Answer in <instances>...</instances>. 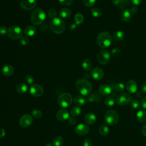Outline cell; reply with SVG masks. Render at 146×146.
I'll return each instance as SVG.
<instances>
[{
  "label": "cell",
  "instance_id": "cell-55",
  "mask_svg": "<svg viewBox=\"0 0 146 146\" xmlns=\"http://www.w3.org/2000/svg\"><path fill=\"white\" fill-rule=\"evenodd\" d=\"M136 96H137V97L139 98H142V96H143V94H142L141 92L139 91V92H137L136 93Z\"/></svg>",
  "mask_w": 146,
  "mask_h": 146
},
{
  "label": "cell",
  "instance_id": "cell-39",
  "mask_svg": "<svg viewBox=\"0 0 146 146\" xmlns=\"http://www.w3.org/2000/svg\"><path fill=\"white\" fill-rule=\"evenodd\" d=\"M121 54V51L120 50L117 48V47H115V48H113L112 50H111V54L113 56H119L120 54Z\"/></svg>",
  "mask_w": 146,
  "mask_h": 146
},
{
  "label": "cell",
  "instance_id": "cell-1",
  "mask_svg": "<svg viewBox=\"0 0 146 146\" xmlns=\"http://www.w3.org/2000/svg\"><path fill=\"white\" fill-rule=\"evenodd\" d=\"M76 87L82 95L85 96L88 95L92 90L91 83L86 79H79L76 82Z\"/></svg>",
  "mask_w": 146,
  "mask_h": 146
},
{
  "label": "cell",
  "instance_id": "cell-36",
  "mask_svg": "<svg viewBox=\"0 0 146 146\" xmlns=\"http://www.w3.org/2000/svg\"><path fill=\"white\" fill-rule=\"evenodd\" d=\"M32 115L35 119H39L40 117H41L42 115V113L39 110L35 109L32 111Z\"/></svg>",
  "mask_w": 146,
  "mask_h": 146
},
{
  "label": "cell",
  "instance_id": "cell-14",
  "mask_svg": "<svg viewBox=\"0 0 146 146\" xmlns=\"http://www.w3.org/2000/svg\"><path fill=\"white\" fill-rule=\"evenodd\" d=\"M91 76L95 80H100L104 76V72L103 70L99 67L93 68L90 72Z\"/></svg>",
  "mask_w": 146,
  "mask_h": 146
},
{
  "label": "cell",
  "instance_id": "cell-28",
  "mask_svg": "<svg viewBox=\"0 0 146 146\" xmlns=\"http://www.w3.org/2000/svg\"><path fill=\"white\" fill-rule=\"evenodd\" d=\"M27 90H28V87L27 84H26L25 83H20L17 86L16 88L17 91L18 93L22 94L26 93Z\"/></svg>",
  "mask_w": 146,
  "mask_h": 146
},
{
  "label": "cell",
  "instance_id": "cell-12",
  "mask_svg": "<svg viewBox=\"0 0 146 146\" xmlns=\"http://www.w3.org/2000/svg\"><path fill=\"white\" fill-rule=\"evenodd\" d=\"M36 5V0H21V6L25 10H31L35 7Z\"/></svg>",
  "mask_w": 146,
  "mask_h": 146
},
{
  "label": "cell",
  "instance_id": "cell-56",
  "mask_svg": "<svg viewBox=\"0 0 146 146\" xmlns=\"http://www.w3.org/2000/svg\"><path fill=\"white\" fill-rule=\"evenodd\" d=\"M75 27H76V24H73V25H71V26L70 27L71 30H74Z\"/></svg>",
  "mask_w": 146,
  "mask_h": 146
},
{
  "label": "cell",
  "instance_id": "cell-51",
  "mask_svg": "<svg viewBox=\"0 0 146 146\" xmlns=\"http://www.w3.org/2000/svg\"><path fill=\"white\" fill-rule=\"evenodd\" d=\"M112 3L114 5H118L121 4V0H111Z\"/></svg>",
  "mask_w": 146,
  "mask_h": 146
},
{
  "label": "cell",
  "instance_id": "cell-41",
  "mask_svg": "<svg viewBox=\"0 0 146 146\" xmlns=\"http://www.w3.org/2000/svg\"><path fill=\"white\" fill-rule=\"evenodd\" d=\"M48 15L50 18H56L55 16L56 15V11L54 9H50L48 11Z\"/></svg>",
  "mask_w": 146,
  "mask_h": 146
},
{
  "label": "cell",
  "instance_id": "cell-6",
  "mask_svg": "<svg viewBox=\"0 0 146 146\" xmlns=\"http://www.w3.org/2000/svg\"><path fill=\"white\" fill-rule=\"evenodd\" d=\"M73 101L72 95L67 92L63 93L60 94L57 99V102L58 104L63 108H66L70 107Z\"/></svg>",
  "mask_w": 146,
  "mask_h": 146
},
{
  "label": "cell",
  "instance_id": "cell-52",
  "mask_svg": "<svg viewBox=\"0 0 146 146\" xmlns=\"http://www.w3.org/2000/svg\"><path fill=\"white\" fill-rule=\"evenodd\" d=\"M5 135V131L2 128H0V138L4 137V136Z\"/></svg>",
  "mask_w": 146,
  "mask_h": 146
},
{
  "label": "cell",
  "instance_id": "cell-45",
  "mask_svg": "<svg viewBox=\"0 0 146 146\" xmlns=\"http://www.w3.org/2000/svg\"><path fill=\"white\" fill-rule=\"evenodd\" d=\"M68 123L71 125H75L76 123V119L72 116V117H70L68 119Z\"/></svg>",
  "mask_w": 146,
  "mask_h": 146
},
{
  "label": "cell",
  "instance_id": "cell-47",
  "mask_svg": "<svg viewBox=\"0 0 146 146\" xmlns=\"http://www.w3.org/2000/svg\"><path fill=\"white\" fill-rule=\"evenodd\" d=\"M140 104L143 109L146 110V96H145L142 98Z\"/></svg>",
  "mask_w": 146,
  "mask_h": 146
},
{
  "label": "cell",
  "instance_id": "cell-10",
  "mask_svg": "<svg viewBox=\"0 0 146 146\" xmlns=\"http://www.w3.org/2000/svg\"><path fill=\"white\" fill-rule=\"evenodd\" d=\"M33 121V117L29 114L22 115L19 120V124L22 128H27L30 127Z\"/></svg>",
  "mask_w": 146,
  "mask_h": 146
},
{
  "label": "cell",
  "instance_id": "cell-13",
  "mask_svg": "<svg viewBox=\"0 0 146 146\" xmlns=\"http://www.w3.org/2000/svg\"><path fill=\"white\" fill-rule=\"evenodd\" d=\"M75 131L76 134L80 136H84L88 133L90 128L86 124H79L75 128Z\"/></svg>",
  "mask_w": 146,
  "mask_h": 146
},
{
  "label": "cell",
  "instance_id": "cell-19",
  "mask_svg": "<svg viewBox=\"0 0 146 146\" xmlns=\"http://www.w3.org/2000/svg\"><path fill=\"white\" fill-rule=\"evenodd\" d=\"M84 120L87 124H93L96 120V117L94 113L88 112L84 116Z\"/></svg>",
  "mask_w": 146,
  "mask_h": 146
},
{
  "label": "cell",
  "instance_id": "cell-40",
  "mask_svg": "<svg viewBox=\"0 0 146 146\" xmlns=\"http://www.w3.org/2000/svg\"><path fill=\"white\" fill-rule=\"evenodd\" d=\"M21 44L23 46H26L29 43V39L26 36H22L20 38V40H19Z\"/></svg>",
  "mask_w": 146,
  "mask_h": 146
},
{
  "label": "cell",
  "instance_id": "cell-24",
  "mask_svg": "<svg viewBox=\"0 0 146 146\" xmlns=\"http://www.w3.org/2000/svg\"><path fill=\"white\" fill-rule=\"evenodd\" d=\"M23 33L27 36H33L36 33V28L33 25H29L25 27Z\"/></svg>",
  "mask_w": 146,
  "mask_h": 146
},
{
  "label": "cell",
  "instance_id": "cell-16",
  "mask_svg": "<svg viewBox=\"0 0 146 146\" xmlns=\"http://www.w3.org/2000/svg\"><path fill=\"white\" fill-rule=\"evenodd\" d=\"M56 119L59 121H65L70 117L69 112L66 109H60L59 110L56 115Z\"/></svg>",
  "mask_w": 146,
  "mask_h": 146
},
{
  "label": "cell",
  "instance_id": "cell-26",
  "mask_svg": "<svg viewBox=\"0 0 146 146\" xmlns=\"http://www.w3.org/2000/svg\"><path fill=\"white\" fill-rule=\"evenodd\" d=\"M113 38L116 41L123 40L125 38L124 33L120 30H117L113 33Z\"/></svg>",
  "mask_w": 146,
  "mask_h": 146
},
{
  "label": "cell",
  "instance_id": "cell-53",
  "mask_svg": "<svg viewBox=\"0 0 146 146\" xmlns=\"http://www.w3.org/2000/svg\"><path fill=\"white\" fill-rule=\"evenodd\" d=\"M137 8L135 6L132 7L131 9V10H130L131 13H136L137 12Z\"/></svg>",
  "mask_w": 146,
  "mask_h": 146
},
{
  "label": "cell",
  "instance_id": "cell-8",
  "mask_svg": "<svg viewBox=\"0 0 146 146\" xmlns=\"http://www.w3.org/2000/svg\"><path fill=\"white\" fill-rule=\"evenodd\" d=\"M97 59L99 63L106 64L111 59V53L107 50H102L98 53Z\"/></svg>",
  "mask_w": 146,
  "mask_h": 146
},
{
  "label": "cell",
  "instance_id": "cell-37",
  "mask_svg": "<svg viewBox=\"0 0 146 146\" xmlns=\"http://www.w3.org/2000/svg\"><path fill=\"white\" fill-rule=\"evenodd\" d=\"M115 88L116 91L117 92H122L124 90L125 86H124V84H123L121 83H118L116 84V85L115 86Z\"/></svg>",
  "mask_w": 146,
  "mask_h": 146
},
{
  "label": "cell",
  "instance_id": "cell-46",
  "mask_svg": "<svg viewBox=\"0 0 146 146\" xmlns=\"http://www.w3.org/2000/svg\"><path fill=\"white\" fill-rule=\"evenodd\" d=\"M83 146H92V141L90 139H85L83 143Z\"/></svg>",
  "mask_w": 146,
  "mask_h": 146
},
{
  "label": "cell",
  "instance_id": "cell-21",
  "mask_svg": "<svg viewBox=\"0 0 146 146\" xmlns=\"http://www.w3.org/2000/svg\"><path fill=\"white\" fill-rule=\"evenodd\" d=\"M86 98L83 95H77L75 96L73 100L74 103L76 106H83L86 102Z\"/></svg>",
  "mask_w": 146,
  "mask_h": 146
},
{
  "label": "cell",
  "instance_id": "cell-7",
  "mask_svg": "<svg viewBox=\"0 0 146 146\" xmlns=\"http://www.w3.org/2000/svg\"><path fill=\"white\" fill-rule=\"evenodd\" d=\"M7 35L13 40L21 38L23 35V31L21 27L17 26H11L7 29Z\"/></svg>",
  "mask_w": 146,
  "mask_h": 146
},
{
  "label": "cell",
  "instance_id": "cell-31",
  "mask_svg": "<svg viewBox=\"0 0 146 146\" xmlns=\"http://www.w3.org/2000/svg\"><path fill=\"white\" fill-rule=\"evenodd\" d=\"M74 20L76 25H80L84 21V17L80 13H77L74 16Z\"/></svg>",
  "mask_w": 146,
  "mask_h": 146
},
{
  "label": "cell",
  "instance_id": "cell-25",
  "mask_svg": "<svg viewBox=\"0 0 146 146\" xmlns=\"http://www.w3.org/2000/svg\"><path fill=\"white\" fill-rule=\"evenodd\" d=\"M59 16L62 18H68L71 15V10L68 8H63L59 12Z\"/></svg>",
  "mask_w": 146,
  "mask_h": 146
},
{
  "label": "cell",
  "instance_id": "cell-48",
  "mask_svg": "<svg viewBox=\"0 0 146 146\" xmlns=\"http://www.w3.org/2000/svg\"><path fill=\"white\" fill-rule=\"evenodd\" d=\"M143 0H131V2L135 6L140 5L142 2Z\"/></svg>",
  "mask_w": 146,
  "mask_h": 146
},
{
  "label": "cell",
  "instance_id": "cell-22",
  "mask_svg": "<svg viewBox=\"0 0 146 146\" xmlns=\"http://www.w3.org/2000/svg\"><path fill=\"white\" fill-rule=\"evenodd\" d=\"M86 100L89 102H99L101 101V98L96 93H90L87 95Z\"/></svg>",
  "mask_w": 146,
  "mask_h": 146
},
{
  "label": "cell",
  "instance_id": "cell-29",
  "mask_svg": "<svg viewBox=\"0 0 146 146\" xmlns=\"http://www.w3.org/2000/svg\"><path fill=\"white\" fill-rule=\"evenodd\" d=\"M104 104L108 107H112L115 104V99L112 96H107L104 99Z\"/></svg>",
  "mask_w": 146,
  "mask_h": 146
},
{
  "label": "cell",
  "instance_id": "cell-4",
  "mask_svg": "<svg viewBox=\"0 0 146 146\" xmlns=\"http://www.w3.org/2000/svg\"><path fill=\"white\" fill-rule=\"evenodd\" d=\"M50 27L52 32L56 34H60L64 31L66 25L62 19L54 18L51 21L50 23Z\"/></svg>",
  "mask_w": 146,
  "mask_h": 146
},
{
  "label": "cell",
  "instance_id": "cell-42",
  "mask_svg": "<svg viewBox=\"0 0 146 146\" xmlns=\"http://www.w3.org/2000/svg\"><path fill=\"white\" fill-rule=\"evenodd\" d=\"M25 81L27 84H31L34 82V78L31 75H27L25 76Z\"/></svg>",
  "mask_w": 146,
  "mask_h": 146
},
{
  "label": "cell",
  "instance_id": "cell-32",
  "mask_svg": "<svg viewBox=\"0 0 146 146\" xmlns=\"http://www.w3.org/2000/svg\"><path fill=\"white\" fill-rule=\"evenodd\" d=\"M110 129L106 125H102L99 128V132L102 136H106L109 133Z\"/></svg>",
  "mask_w": 146,
  "mask_h": 146
},
{
  "label": "cell",
  "instance_id": "cell-17",
  "mask_svg": "<svg viewBox=\"0 0 146 146\" xmlns=\"http://www.w3.org/2000/svg\"><path fill=\"white\" fill-rule=\"evenodd\" d=\"M125 88L128 92L134 94L137 91V83L133 80H129L127 82Z\"/></svg>",
  "mask_w": 146,
  "mask_h": 146
},
{
  "label": "cell",
  "instance_id": "cell-2",
  "mask_svg": "<svg viewBox=\"0 0 146 146\" xmlns=\"http://www.w3.org/2000/svg\"><path fill=\"white\" fill-rule=\"evenodd\" d=\"M112 42V37L108 32H102L99 34L97 37V43L102 48L110 47Z\"/></svg>",
  "mask_w": 146,
  "mask_h": 146
},
{
  "label": "cell",
  "instance_id": "cell-3",
  "mask_svg": "<svg viewBox=\"0 0 146 146\" xmlns=\"http://www.w3.org/2000/svg\"><path fill=\"white\" fill-rule=\"evenodd\" d=\"M46 18L44 11L40 8L35 9L31 14V22L34 25H39L43 22Z\"/></svg>",
  "mask_w": 146,
  "mask_h": 146
},
{
  "label": "cell",
  "instance_id": "cell-34",
  "mask_svg": "<svg viewBox=\"0 0 146 146\" xmlns=\"http://www.w3.org/2000/svg\"><path fill=\"white\" fill-rule=\"evenodd\" d=\"M91 13L92 15L94 17L98 18V17H99L101 15L102 11H101L100 9H99V8H98V7H94V8H92L91 9Z\"/></svg>",
  "mask_w": 146,
  "mask_h": 146
},
{
  "label": "cell",
  "instance_id": "cell-38",
  "mask_svg": "<svg viewBox=\"0 0 146 146\" xmlns=\"http://www.w3.org/2000/svg\"><path fill=\"white\" fill-rule=\"evenodd\" d=\"M96 0H83L84 5L87 7H92L96 2Z\"/></svg>",
  "mask_w": 146,
  "mask_h": 146
},
{
  "label": "cell",
  "instance_id": "cell-54",
  "mask_svg": "<svg viewBox=\"0 0 146 146\" xmlns=\"http://www.w3.org/2000/svg\"><path fill=\"white\" fill-rule=\"evenodd\" d=\"M131 0H121V5H125L129 3Z\"/></svg>",
  "mask_w": 146,
  "mask_h": 146
},
{
  "label": "cell",
  "instance_id": "cell-43",
  "mask_svg": "<svg viewBox=\"0 0 146 146\" xmlns=\"http://www.w3.org/2000/svg\"><path fill=\"white\" fill-rule=\"evenodd\" d=\"M59 2L63 6H69L72 4L73 0H59Z\"/></svg>",
  "mask_w": 146,
  "mask_h": 146
},
{
  "label": "cell",
  "instance_id": "cell-9",
  "mask_svg": "<svg viewBox=\"0 0 146 146\" xmlns=\"http://www.w3.org/2000/svg\"><path fill=\"white\" fill-rule=\"evenodd\" d=\"M131 100V96L128 93H121L117 96L116 103L120 106H125Z\"/></svg>",
  "mask_w": 146,
  "mask_h": 146
},
{
  "label": "cell",
  "instance_id": "cell-15",
  "mask_svg": "<svg viewBox=\"0 0 146 146\" xmlns=\"http://www.w3.org/2000/svg\"><path fill=\"white\" fill-rule=\"evenodd\" d=\"M98 91L103 96H109L112 92V88L109 84H103L99 87Z\"/></svg>",
  "mask_w": 146,
  "mask_h": 146
},
{
  "label": "cell",
  "instance_id": "cell-35",
  "mask_svg": "<svg viewBox=\"0 0 146 146\" xmlns=\"http://www.w3.org/2000/svg\"><path fill=\"white\" fill-rule=\"evenodd\" d=\"M130 106L132 108L134 109V110H137V109H139L140 106V103L139 102V100H137V99H133V100H131L130 103Z\"/></svg>",
  "mask_w": 146,
  "mask_h": 146
},
{
  "label": "cell",
  "instance_id": "cell-20",
  "mask_svg": "<svg viewBox=\"0 0 146 146\" xmlns=\"http://www.w3.org/2000/svg\"><path fill=\"white\" fill-rule=\"evenodd\" d=\"M120 18L123 22H127L131 19V13L127 9H123L120 13Z\"/></svg>",
  "mask_w": 146,
  "mask_h": 146
},
{
  "label": "cell",
  "instance_id": "cell-27",
  "mask_svg": "<svg viewBox=\"0 0 146 146\" xmlns=\"http://www.w3.org/2000/svg\"><path fill=\"white\" fill-rule=\"evenodd\" d=\"M92 63L90 59H86L83 61L82 67L85 71H90L92 68Z\"/></svg>",
  "mask_w": 146,
  "mask_h": 146
},
{
  "label": "cell",
  "instance_id": "cell-33",
  "mask_svg": "<svg viewBox=\"0 0 146 146\" xmlns=\"http://www.w3.org/2000/svg\"><path fill=\"white\" fill-rule=\"evenodd\" d=\"M64 140L62 137L57 136L54 137L53 140V144L54 146H62L63 144Z\"/></svg>",
  "mask_w": 146,
  "mask_h": 146
},
{
  "label": "cell",
  "instance_id": "cell-30",
  "mask_svg": "<svg viewBox=\"0 0 146 146\" xmlns=\"http://www.w3.org/2000/svg\"><path fill=\"white\" fill-rule=\"evenodd\" d=\"M81 112H82L81 108L79 106H76L73 107L71 109V112H70L71 115L74 117L79 116V115H80Z\"/></svg>",
  "mask_w": 146,
  "mask_h": 146
},
{
  "label": "cell",
  "instance_id": "cell-44",
  "mask_svg": "<svg viewBox=\"0 0 146 146\" xmlns=\"http://www.w3.org/2000/svg\"><path fill=\"white\" fill-rule=\"evenodd\" d=\"M7 33V29L5 26L0 27V35H4Z\"/></svg>",
  "mask_w": 146,
  "mask_h": 146
},
{
  "label": "cell",
  "instance_id": "cell-5",
  "mask_svg": "<svg viewBox=\"0 0 146 146\" xmlns=\"http://www.w3.org/2000/svg\"><path fill=\"white\" fill-rule=\"evenodd\" d=\"M119 120V114L114 110L107 111L104 115V121L108 125H115L118 123Z\"/></svg>",
  "mask_w": 146,
  "mask_h": 146
},
{
  "label": "cell",
  "instance_id": "cell-50",
  "mask_svg": "<svg viewBox=\"0 0 146 146\" xmlns=\"http://www.w3.org/2000/svg\"><path fill=\"white\" fill-rule=\"evenodd\" d=\"M141 91L143 93L146 94V82H144L142 84L141 87Z\"/></svg>",
  "mask_w": 146,
  "mask_h": 146
},
{
  "label": "cell",
  "instance_id": "cell-18",
  "mask_svg": "<svg viewBox=\"0 0 146 146\" xmlns=\"http://www.w3.org/2000/svg\"><path fill=\"white\" fill-rule=\"evenodd\" d=\"M14 72V68L11 65H5L2 68V73L5 76H10Z\"/></svg>",
  "mask_w": 146,
  "mask_h": 146
},
{
  "label": "cell",
  "instance_id": "cell-11",
  "mask_svg": "<svg viewBox=\"0 0 146 146\" xmlns=\"http://www.w3.org/2000/svg\"><path fill=\"white\" fill-rule=\"evenodd\" d=\"M30 92L33 96L39 97L43 95L44 90L41 86L37 84H34L30 86Z\"/></svg>",
  "mask_w": 146,
  "mask_h": 146
},
{
  "label": "cell",
  "instance_id": "cell-49",
  "mask_svg": "<svg viewBox=\"0 0 146 146\" xmlns=\"http://www.w3.org/2000/svg\"><path fill=\"white\" fill-rule=\"evenodd\" d=\"M141 133L143 134V135L146 137V124H144L142 127L141 129Z\"/></svg>",
  "mask_w": 146,
  "mask_h": 146
},
{
  "label": "cell",
  "instance_id": "cell-23",
  "mask_svg": "<svg viewBox=\"0 0 146 146\" xmlns=\"http://www.w3.org/2000/svg\"><path fill=\"white\" fill-rule=\"evenodd\" d=\"M136 119L140 123L146 122V110H141L136 113Z\"/></svg>",
  "mask_w": 146,
  "mask_h": 146
}]
</instances>
